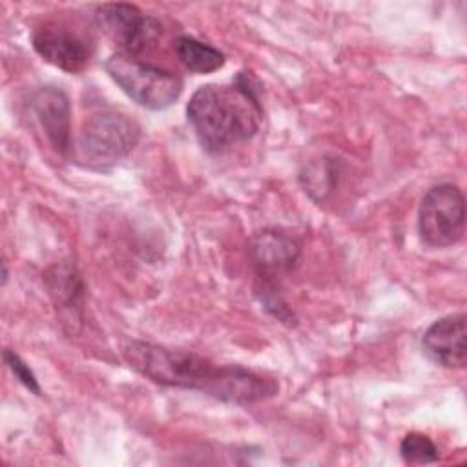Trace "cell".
Instances as JSON below:
<instances>
[{
	"mask_svg": "<svg viewBox=\"0 0 467 467\" xmlns=\"http://www.w3.org/2000/svg\"><path fill=\"white\" fill-rule=\"evenodd\" d=\"M400 452L407 463H432L438 460V447L421 432L407 434L401 440Z\"/></svg>",
	"mask_w": 467,
	"mask_h": 467,
	"instance_id": "7c38bea8",
	"label": "cell"
},
{
	"mask_svg": "<svg viewBox=\"0 0 467 467\" xmlns=\"http://www.w3.org/2000/svg\"><path fill=\"white\" fill-rule=\"evenodd\" d=\"M33 47L46 62L67 73L82 71L91 55L86 40L60 24L38 27L33 35Z\"/></svg>",
	"mask_w": 467,
	"mask_h": 467,
	"instance_id": "52a82bcc",
	"label": "cell"
},
{
	"mask_svg": "<svg viewBox=\"0 0 467 467\" xmlns=\"http://www.w3.org/2000/svg\"><path fill=\"white\" fill-rule=\"evenodd\" d=\"M140 128L128 115L99 109L89 115L75 142V161L89 170H108L124 159L139 142Z\"/></svg>",
	"mask_w": 467,
	"mask_h": 467,
	"instance_id": "3957f363",
	"label": "cell"
},
{
	"mask_svg": "<svg viewBox=\"0 0 467 467\" xmlns=\"http://www.w3.org/2000/svg\"><path fill=\"white\" fill-rule=\"evenodd\" d=\"M124 358L130 367L155 383L201 390L226 403L248 405L277 394V383L270 378L243 367L215 365L184 350L131 341L124 350Z\"/></svg>",
	"mask_w": 467,
	"mask_h": 467,
	"instance_id": "6da1fadb",
	"label": "cell"
},
{
	"mask_svg": "<svg viewBox=\"0 0 467 467\" xmlns=\"http://www.w3.org/2000/svg\"><path fill=\"white\" fill-rule=\"evenodd\" d=\"M106 71L131 100L148 109H166L182 93V78L179 75L122 51L106 60Z\"/></svg>",
	"mask_w": 467,
	"mask_h": 467,
	"instance_id": "277c9868",
	"label": "cell"
},
{
	"mask_svg": "<svg viewBox=\"0 0 467 467\" xmlns=\"http://www.w3.org/2000/svg\"><path fill=\"white\" fill-rule=\"evenodd\" d=\"M4 359H5L7 367L11 368V372L18 378V381H20L26 389H29L31 392H35V394L40 396V385H38L35 374L31 372V368L20 359V356L15 354L13 350L5 348V350H4Z\"/></svg>",
	"mask_w": 467,
	"mask_h": 467,
	"instance_id": "4fadbf2b",
	"label": "cell"
},
{
	"mask_svg": "<svg viewBox=\"0 0 467 467\" xmlns=\"http://www.w3.org/2000/svg\"><path fill=\"white\" fill-rule=\"evenodd\" d=\"M97 20L102 31L120 46L122 53L131 57L150 49L162 33L157 18L144 15L131 4H102L97 9Z\"/></svg>",
	"mask_w": 467,
	"mask_h": 467,
	"instance_id": "8992f818",
	"label": "cell"
},
{
	"mask_svg": "<svg viewBox=\"0 0 467 467\" xmlns=\"http://www.w3.org/2000/svg\"><path fill=\"white\" fill-rule=\"evenodd\" d=\"M418 232L425 244L445 248L456 244L465 232V199L458 186H432L418 210Z\"/></svg>",
	"mask_w": 467,
	"mask_h": 467,
	"instance_id": "5b68a950",
	"label": "cell"
},
{
	"mask_svg": "<svg viewBox=\"0 0 467 467\" xmlns=\"http://www.w3.org/2000/svg\"><path fill=\"white\" fill-rule=\"evenodd\" d=\"M179 62L193 73H212L224 66V55L192 36H179L173 44Z\"/></svg>",
	"mask_w": 467,
	"mask_h": 467,
	"instance_id": "8fae6325",
	"label": "cell"
},
{
	"mask_svg": "<svg viewBox=\"0 0 467 467\" xmlns=\"http://www.w3.org/2000/svg\"><path fill=\"white\" fill-rule=\"evenodd\" d=\"M465 314H451L434 321L421 337L425 356L447 368H463L467 361Z\"/></svg>",
	"mask_w": 467,
	"mask_h": 467,
	"instance_id": "ba28073f",
	"label": "cell"
},
{
	"mask_svg": "<svg viewBox=\"0 0 467 467\" xmlns=\"http://www.w3.org/2000/svg\"><path fill=\"white\" fill-rule=\"evenodd\" d=\"M255 78L241 71L232 86H201L186 106L188 120L210 153H221L255 135L263 115Z\"/></svg>",
	"mask_w": 467,
	"mask_h": 467,
	"instance_id": "7a4b0ae2",
	"label": "cell"
},
{
	"mask_svg": "<svg viewBox=\"0 0 467 467\" xmlns=\"http://www.w3.org/2000/svg\"><path fill=\"white\" fill-rule=\"evenodd\" d=\"M299 244L294 237L279 230H265L254 235L250 254L263 274H281L290 270L299 257Z\"/></svg>",
	"mask_w": 467,
	"mask_h": 467,
	"instance_id": "30bf717a",
	"label": "cell"
},
{
	"mask_svg": "<svg viewBox=\"0 0 467 467\" xmlns=\"http://www.w3.org/2000/svg\"><path fill=\"white\" fill-rule=\"evenodd\" d=\"M31 111L49 144L57 151L67 153L71 148V109L67 95L58 88L44 86L31 97Z\"/></svg>",
	"mask_w": 467,
	"mask_h": 467,
	"instance_id": "9c48e42d",
	"label": "cell"
}]
</instances>
